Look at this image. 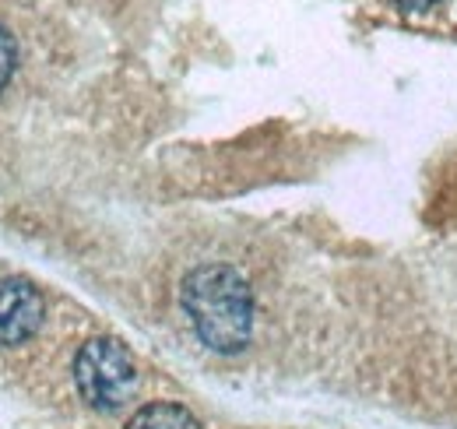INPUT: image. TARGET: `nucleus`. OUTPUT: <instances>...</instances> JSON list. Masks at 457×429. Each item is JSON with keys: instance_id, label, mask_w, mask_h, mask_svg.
Masks as SVG:
<instances>
[{"instance_id": "obj_6", "label": "nucleus", "mask_w": 457, "mask_h": 429, "mask_svg": "<svg viewBox=\"0 0 457 429\" xmlns=\"http://www.w3.org/2000/svg\"><path fill=\"white\" fill-rule=\"evenodd\" d=\"M401 11H429L433 4H440V0H395Z\"/></svg>"}, {"instance_id": "obj_4", "label": "nucleus", "mask_w": 457, "mask_h": 429, "mask_svg": "<svg viewBox=\"0 0 457 429\" xmlns=\"http://www.w3.org/2000/svg\"><path fill=\"white\" fill-rule=\"evenodd\" d=\"M127 429H201V423L183 408V405H172V401H155V405H145L130 416Z\"/></svg>"}, {"instance_id": "obj_2", "label": "nucleus", "mask_w": 457, "mask_h": 429, "mask_svg": "<svg viewBox=\"0 0 457 429\" xmlns=\"http://www.w3.org/2000/svg\"><path fill=\"white\" fill-rule=\"evenodd\" d=\"M74 383L92 408L113 412L134 394L137 370H134L130 352L116 338H92L81 345L74 359Z\"/></svg>"}, {"instance_id": "obj_3", "label": "nucleus", "mask_w": 457, "mask_h": 429, "mask_svg": "<svg viewBox=\"0 0 457 429\" xmlns=\"http://www.w3.org/2000/svg\"><path fill=\"white\" fill-rule=\"evenodd\" d=\"M43 324V296L29 278L0 282V345L29 341Z\"/></svg>"}, {"instance_id": "obj_1", "label": "nucleus", "mask_w": 457, "mask_h": 429, "mask_svg": "<svg viewBox=\"0 0 457 429\" xmlns=\"http://www.w3.org/2000/svg\"><path fill=\"white\" fill-rule=\"evenodd\" d=\"M183 314L190 317L197 338L212 349L232 356L250 345L253 334V292L246 278L228 265H201L183 278L179 289Z\"/></svg>"}, {"instance_id": "obj_5", "label": "nucleus", "mask_w": 457, "mask_h": 429, "mask_svg": "<svg viewBox=\"0 0 457 429\" xmlns=\"http://www.w3.org/2000/svg\"><path fill=\"white\" fill-rule=\"evenodd\" d=\"M14 63H18V46H14V36L7 32V25H0V92H4V85L11 81Z\"/></svg>"}]
</instances>
